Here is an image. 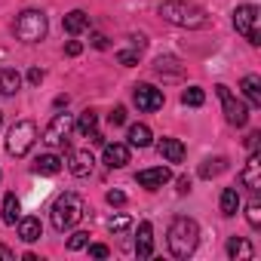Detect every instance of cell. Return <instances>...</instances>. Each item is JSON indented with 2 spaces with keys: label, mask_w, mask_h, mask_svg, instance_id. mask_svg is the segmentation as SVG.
<instances>
[{
  "label": "cell",
  "mask_w": 261,
  "mask_h": 261,
  "mask_svg": "<svg viewBox=\"0 0 261 261\" xmlns=\"http://www.w3.org/2000/svg\"><path fill=\"white\" fill-rule=\"evenodd\" d=\"M197 243H200V224H197L194 218H188V215L172 218L169 233H166L169 252H172L175 258H191L194 249H197Z\"/></svg>",
  "instance_id": "1"
},
{
  "label": "cell",
  "mask_w": 261,
  "mask_h": 261,
  "mask_svg": "<svg viewBox=\"0 0 261 261\" xmlns=\"http://www.w3.org/2000/svg\"><path fill=\"white\" fill-rule=\"evenodd\" d=\"M157 13H160L166 22L178 25V28H206V25H209L206 10L197 7V4H188V0H166V4L157 7Z\"/></svg>",
  "instance_id": "2"
},
{
  "label": "cell",
  "mask_w": 261,
  "mask_h": 261,
  "mask_svg": "<svg viewBox=\"0 0 261 261\" xmlns=\"http://www.w3.org/2000/svg\"><path fill=\"white\" fill-rule=\"evenodd\" d=\"M83 212H86L83 200L68 191V194H62V197L53 203V227H56V230H71L74 224H80Z\"/></svg>",
  "instance_id": "3"
},
{
  "label": "cell",
  "mask_w": 261,
  "mask_h": 261,
  "mask_svg": "<svg viewBox=\"0 0 261 261\" xmlns=\"http://www.w3.org/2000/svg\"><path fill=\"white\" fill-rule=\"evenodd\" d=\"M13 31H16V37L25 40V43H40V40L46 37V31H49V22H46V16H43L40 10H25V13L16 19Z\"/></svg>",
  "instance_id": "4"
},
{
  "label": "cell",
  "mask_w": 261,
  "mask_h": 261,
  "mask_svg": "<svg viewBox=\"0 0 261 261\" xmlns=\"http://www.w3.org/2000/svg\"><path fill=\"white\" fill-rule=\"evenodd\" d=\"M258 22H261V10H258L255 4H243V7H237V10H233V28H237V34H243L252 46H258V43H261Z\"/></svg>",
  "instance_id": "5"
},
{
  "label": "cell",
  "mask_w": 261,
  "mask_h": 261,
  "mask_svg": "<svg viewBox=\"0 0 261 261\" xmlns=\"http://www.w3.org/2000/svg\"><path fill=\"white\" fill-rule=\"evenodd\" d=\"M34 142H37V126H34L31 120H22V123H16V126L10 129V136H7V151H10L13 157H25V154L34 148Z\"/></svg>",
  "instance_id": "6"
},
{
  "label": "cell",
  "mask_w": 261,
  "mask_h": 261,
  "mask_svg": "<svg viewBox=\"0 0 261 261\" xmlns=\"http://www.w3.org/2000/svg\"><path fill=\"white\" fill-rule=\"evenodd\" d=\"M71 129H74V120H71V114H56L53 120H49V126L43 129V142L49 145V148H62V151H68L71 148Z\"/></svg>",
  "instance_id": "7"
},
{
  "label": "cell",
  "mask_w": 261,
  "mask_h": 261,
  "mask_svg": "<svg viewBox=\"0 0 261 261\" xmlns=\"http://www.w3.org/2000/svg\"><path fill=\"white\" fill-rule=\"evenodd\" d=\"M215 95L221 98V108H224V120L230 123V126H246L249 123V108L227 89V86H215Z\"/></svg>",
  "instance_id": "8"
},
{
  "label": "cell",
  "mask_w": 261,
  "mask_h": 261,
  "mask_svg": "<svg viewBox=\"0 0 261 261\" xmlns=\"http://www.w3.org/2000/svg\"><path fill=\"white\" fill-rule=\"evenodd\" d=\"M133 101L139 105V111H160L163 108V92L151 83H139L133 89Z\"/></svg>",
  "instance_id": "9"
},
{
  "label": "cell",
  "mask_w": 261,
  "mask_h": 261,
  "mask_svg": "<svg viewBox=\"0 0 261 261\" xmlns=\"http://www.w3.org/2000/svg\"><path fill=\"white\" fill-rule=\"evenodd\" d=\"M172 178V172L166 169V166H154V169H142L139 175H136V181L142 185V188H148V191H157V188H163L166 181Z\"/></svg>",
  "instance_id": "10"
},
{
  "label": "cell",
  "mask_w": 261,
  "mask_h": 261,
  "mask_svg": "<svg viewBox=\"0 0 261 261\" xmlns=\"http://www.w3.org/2000/svg\"><path fill=\"white\" fill-rule=\"evenodd\" d=\"M240 181H243V188H249L252 194H258V188H261V160H258V154H255V151H252V157H249L246 169L240 172Z\"/></svg>",
  "instance_id": "11"
},
{
  "label": "cell",
  "mask_w": 261,
  "mask_h": 261,
  "mask_svg": "<svg viewBox=\"0 0 261 261\" xmlns=\"http://www.w3.org/2000/svg\"><path fill=\"white\" fill-rule=\"evenodd\" d=\"M92 166H95V157H92V151H89V148H83V151H74V154H71L68 169H71L77 178H86V175L92 172Z\"/></svg>",
  "instance_id": "12"
},
{
  "label": "cell",
  "mask_w": 261,
  "mask_h": 261,
  "mask_svg": "<svg viewBox=\"0 0 261 261\" xmlns=\"http://www.w3.org/2000/svg\"><path fill=\"white\" fill-rule=\"evenodd\" d=\"M126 163H129V148H126V145H120V142L105 145V166H111V169H123Z\"/></svg>",
  "instance_id": "13"
},
{
  "label": "cell",
  "mask_w": 261,
  "mask_h": 261,
  "mask_svg": "<svg viewBox=\"0 0 261 261\" xmlns=\"http://www.w3.org/2000/svg\"><path fill=\"white\" fill-rule=\"evenodd\" d=\"M151 252H154V227H151V221H142L139 224V240H136V255L151 258Z\"/></svg>",
  "instance_id": "14"
},
{
  "label": "cell",
  "mask_w": 261,
  "mask_h": 261,
  "mask_svg": "<svg viewBox=\"0 0 261 261\" xmlns=\"http://www.w3.org/2000/svg\"><path fill=\"white\" fill-rule=\"evenodd\" d=\"M59 169H62V157L59 154H40L34 160V166H31L34 175H56Z\"/></svg>",
  "instance_id": "15"
},
{
  "label": "cell",
  "mask_w": 261,
  "mask_h": 261,
  "mask_svg": "<svg viewBox=\"0 0 261 261\" xmlns=\"http://www.w3.org/2000/svg\"><path fill=\"white\" fill-rule=\"evenodd\" d=\"M240 89H243V95L249 98V105L261 108V77H258V74H246L243 83H240Z\"/></svg>",
  "instance_id": "16"
},
{
  "label": "cell",
  "mask_w": 261,
  "mask_h": 261,
  "mask_svg": "<svg viewBox=\"0 0 261 261\" xmlns=\"http://www.w3.org/2000/svg\"><path fill=\"white\" fill-rule=\"evenodd\" d=\"M160 157H163L166 163H181V160H185V145H181L178 139H163V142H160Z\"/></svg>",
  "instance_id": "17"
},
{
  "label": "cell",
  "mask_w": 261,
  "mask_h": 261,
  "mask_svg": "<svg viewBox=\"0 0 261 261\" xmlns=\"http://www.w3.org/2000/svg\"><path fill=\"white\" fill-rule=\"evenodd\" d=\"M19 86H22L19 71H13V68H0V95H16Z\"/></svg>",
  "instance_id": "18"
},
{
  "label": "cell",
  "mask_w": 261,
  "mask_h": 261,
  "mask_svg": "<svg viewBox=\"0 0 261 261\" xmlns=\"http://www.w3.org/2000/svg\"><path fill=\"white\" fill-rule=\"evenodd\" d=\"M62 25H65V31H68V34H83V31L89 28V16H86L83 10H74V13H68V16H65V22H62Z\"/></svg>",
  "instance_id": "19"
},
{
  "label": "cell",
  "mask_w": 261,
  "mask_h": 261,
  "mask_svg": "<svg viewBox=\"0 0 261 261\" xmlns=\"http://www.w3.org/2000/svg\"><path fill=\"white\" fill-rule=\"evenodd\" d=\"M40 218H19V237L25 243H37L40 240Z\"/></svg>",
  "instance_id": "20"
},
{
  "label": "cell",
  "mask_w": 261,
  "mask_h": 261,
  "mask_svg": "<svg viewBox=\"0 0 261 261\" xmlns=\"http://www.w3.org/2000/svg\"><path fill=\"white\" fill-rule=\"evenodd\" d=\"M154 71L157 74H169V77H181V62L175 59V56H160L157 62H154Z\"/></svg>",
  "instance_id": "21"
},
{
  "label": "cell",
  "mask_w": 261,
  "mask_h": 261,
  "mask_svg": "<svg viewBox=\"0 0 261 261\" xmlns=\"http://www.w3.org/2000/svg\"><path fill=\"white\" fill-rule=\"evenodd\" d=\"M227 255H230V258H252L255 249H252L249 240H243V237H230V240H227Z\"/></svg>",
  "instance_id": "22"
},
{
  "label": "cell",
  "mask_w": 261,
  "mask_h": 261,
  "mask_svg": "<svg viewBox=\"0 0 261 261\" xmlns=\"http://www.w3.org/2000/svg\"><path fill=\"white\" fill-rule=\"evenodd\" d=\"M129 145H133V148H148L151 145V129L145 123L129 126Z\"/></svg>",
  "instance_id": "23"
},
{
  "label": "cell",
  "mask_w": 261,
  "mask_h": 261,
  "mask_svg": "<svg viewBox=\"0 0 261 261\" xmlns=\"http://www.w3.org/2000/svg\"><path fill=\"white\" fill-rule=\"evenodd\" d=\"M19 218H22V203H19L16 194H7L4 197V221L7 224H16Z\"/></svg>",
  "instance_id": "24"
},
{
  "label": "cell",
  "mask_w": 261,
  "mask_h": 261,
  "mask_svg": "<svg viewBox=\"0 0 261 261\" xmlns=\"http://www.w3.org/2000/svg\"><path fill=\"white\" fill-rule=\"evenodd\" d=\"M237 209H240V194H237V188H224L221 191V215H237Z\"/></svg>",
  "instance_id": "25"
},
{
  "label": "cell",
  "mask_w": 261,
  "mask_h": 261,
  "mask_svg": "<svg viewBox=\"0 0 261 261\" xmlns=\"http://www.w3.org/2000/svg\"><path fill=\"white\" fill-rule=\"evenodd\" d=\"M74 126H77L80 136H89V133H95V129H98V114H95V111H83Z\"/></svg>",
  "instance_id": "26"
},
{
  "label": "cell",
  "mask_w": 261,
  "mask_h": 261,
  "mask_svg": "<svg viewBox=\"0 0 261 261\" xmlns=\"http://www.w3.org/2000/svg\"><path fill=\"white\" fill-rule=\"evenodd\" d=\"M224 169H227V160H224V157H215V160H206V163L200 166V175H203V178H215V175L224 172Z\"/></svg>",
  "instance_id": "27"
},
{
  "label": "cell",
  "mask_w": 261,
  "mask_h": 261,
  "mask_svg": "<svg viewBox=\"0 0 261 261\" xmlns=\"http://www.w3.org/2000/svg\"><path fill=\"white\" fill-rule=\"evenodd\" d=\"M181 101H185L188 108H200V105L206 101V92H203L200 86H188V89L181 92Z\"/></svg>",
  "instance_id": "28"
},
{
  "label": "cell",
  "mask_w": 261,
  "mask_h": 261,
  "mask_svg": "<svg viewBox=\"0 0 261 261\" xmlns=\"http://www.w3.org/2000/svg\"><path fill=\"white\" fill-rule=\"evenodd\" d=\"M108 227H111L114 233H123V230L133 227V218H129V215H111V218H108Z\"/></svg>",
  "instance_id": "29"
},
{
  "label": "cell",
  "mask_w": 261,
  "mask_h": 261,
  "mask_svg": "<svg viewBox=\"0 0 261 261\" xmlns=\"http://www.w3.org/2000/svg\"><path fill=\"white\" fill-rule=\"evenodd\" d=\"M139 56H142V49H139V46H133V49H120V53H117V62H120V65H126V68H133V65L139 62Z\"/></svg>",
  "instance_id": "30"
},
{
  "label": "cell",
  "mask_w": 261,
  "mask_h": 261,
  "mask_svg": "<svg viewBox=\"0 0 261 261\" xmlns=\"http://www.w3.org/2000/svg\"><path fill=\"white\" fill-rule=\"evenodd\" d=\"M246 221H249L252 227H261V203H258V200H252V203L246 206Z\"/></svg>",
  "instance_id": "31"
},
{
  "label": "cell",
  "mask_w": 261,
  "mask_h": 261,
  "mask_svg": "<svg viewBox=\"0 0 261 261\" xmlns=\"http://www.w3.org/2000/svg\"><path fill=\"white\" fill-rule=\"evenodd\" d=\"M86 246H89V233H86V230H74V233L68 237V249L77 252V249H86Z\"/></svg>",
  "instance_id": "32"
},
{
  "label": "cell",
  "mask_w": 261,
  "mask_h": 261,
  "mask_svg": "<svg viewBox=\"0 0 261 261\" xmlns=\"http://www.w3.org/2000/svg\"><path fill=\"white\" fill-rule=\"evenodd\" d=\"M108 120H111V126H123V123H126V108H123V105H117V108L111 111V117H108Z\"/></svg>",
  "instance_id": "33"
},
{
  "label": "cell",
  "mask_w": 261,
  "mask_h": 261,
  "mask_svg": "<svg viewBox=\"0 0 261 261\" xmlns=\"http://www.w3.org/2000/svg\"><path fill=\"white\" fill-rule=\"evenodd\" d=\"M108 203L111 206H123L126 203V194L123 191H108Z\"/></svg>",
  "instance_id": "34"
},
{
  "label": "cell",
  "mask_w": 261,
  "mask_h": 261,
  "mask_svg": "<svg viewBox=\"0 0 261 261\" xmlns=\"http://www.w3.org/2000/svg\"><path fill=\"white\" fill-rule=\"evenodd\" d=\"M89 255H92V258H108V246L92 243V246H89Z\"/></svg>",
  "instance_id": "35"
},
{
  "label": "cell",
  "mask_w": 261,
  "mask_h": 261,
  "mask_svg": "<svg viewBox=\"0 0 261 261\" xmlns=\"http://www.w3.org/2000/svg\"><path fill=\"white\" fill-rule=\"evenodd\" d=\"M0 258H4V261H16V252L10 246H0Z\"/></svg>",
  "instance_id": "36"
},
{
  "label": "cell",
  "mask_w": 261,
  "mask_h": 261,
  "mask_svg": "<svg viewBox=\"0 0 261 261\" xmlns=\"http://www.w3.org/2000/svg\"><path fill=\"white\" fill-rule=\"evenodd\" d=\"M92 46L105 49V46H108V37H105V34H92Z\"/></svg>",
  "instance_id": "37"
},
{
  "label": "cell",
  "mask_w": 261,
  "mask_h": 261,
  "mask_svg": "<svg viewBox=\"0 0 261 261\" xmlns=\"http://www.w3.org/2000/svg\"><path fill=\"white\" fill-rule=\"evenodd\" d=\"M80 49H83V46H80L77 40H71V43L65 46V53H68V56H80Z\"/></svg>",
  "instance_id": "38"
},
{
  "label": "cell",
  "mask_w": 261,
  "mask_h": 261,
  "mask_svg": "<svg viewBox=\"0 0 261 261\" xmlns=\"http://www.w3.org/2000/svg\"><path fill=\"white\" fill-rule=\"evenodd\" d=\"M28 80H31V83H40V80H43V71H40V68H31V71H28Z\"/></svg>",
  "instance_id": "39"
},
{
  "label": "cell",
  "mask_w": 261,
  "mask_h": 261,
  "mask_svg": "<svg viewBox=\"0 0 261 261\" xmlns=\"http://www.w3.org/2000/svg\"><path fill=\"white\" fill-rule=\"evenodd\" d=\"M188 191H191V178L181 175V178H178V194H188Z\"/></svg>",
  "instance_id": "40"
},
{
  "label": "cell",
  "mask_w": 261,
  "mask_h": 261,
  "mask_svg": "<svg viewBox=\"0 0 261 261\" xmlns=\"http://www.w3.org/2000/svg\"><path fill=\"white\" fill-rule=\"evenodd\" d=\"M258 139H261V136H258V133H252V136L246 139V148H249V151H255V148H258Z\"/></svg>",
  "instance_id": "41"
},
{
  "label": "cell",
  "mask_w": 261,
  "mask_h": 261,
  "mask_svg": "<svg viewBox=\"0 0 261 261\" xmlns=\"http://www.w3.org/2000/svg\"><path fill=\"white\" fill-rule=\"evenodd\" d=\"M56 108H68V95H59L56 98Z\"/></svg>",
  "instance_id": "42"
},
{
  "label": "cell",
  "mask_w": 261,
  "mask_h": 261,
  "mask_svg": "<svg viewBox=\"0 0 261 261\" xmlns=\"http://www.w3.org/2000/svg\"><path fill=\"white\" fill-rule=\"evenodd\" d=\"M0 123H4V114H0Z\"/></svg>",
  "instance_id": "43"
}]
</instances>
